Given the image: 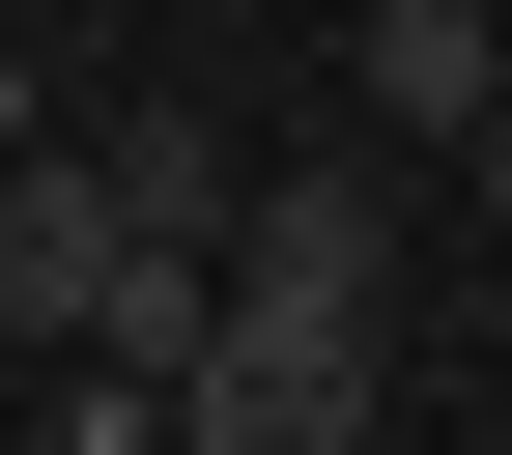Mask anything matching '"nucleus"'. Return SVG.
<instances>
[{"label":"nucleus","instance_id":"f257e3e1","mask_svg":"<svg viewBox=\"0 0 512 455\" xmlns=\"http://www.w3.org/2000/svg\"><path fill=\"white\" fill-rule=\"evenodd\" d=\"M399 427V342L313 285H200V342H171V455H370Z\"/></svg>","mask_w":512,"mask_h":455},{"label":"nucleus","instance_id":"7ed1b4c3","mask_svg":"<svg viewBox=\"0 0 512 455\" xmlns=\"http://www.w3.org/2000/svg\"><path fill=\"white\" fill-rule=\"evenodd\" d=\"M114 228H143V200H114V143H0V342H86V313H114Z\"/></svg>","mask_w":512,"mask_h":455},{"label":"nucleus","instance_id":"20e7f679","mask_svg":"<svg viewBox=\"0 0 512 455\" xmlns=\"http://www.w3.org/2000/svg\"><path fill=\"white\" fill-rule=\"evenodd\" d=\"M370 143H512V0H370Z\"/></svg>","mask_w":512,"mask_h":455},{"label":"nucleus","instance_id":"f03ea898","mask_svg":"<svg viewBox=\"0 0 512 455\" xmlns=\"http://www.w3.org/2000/svg\"><path fill=\"white\" fill-rule=\"evenodd\" d=\"M228 285H313V313H370V285H399V143L228 171Z\"/></svg>","mask_w":512,"mask_h":455},{"label":"nucleus","instance_id":"39448f33","mask_svg":"<svg viewBox=\"0 0 512 455\" xmlns=\"http://www.w3.org/2000/svg\"><path fill=\"white\" fill-rule=\"evenodd\" d=\"M0 143H29V57H0Z\"/></svg>","mask_w":512,"mask_h":455}]
</instances>
